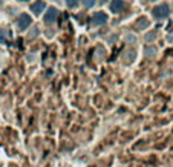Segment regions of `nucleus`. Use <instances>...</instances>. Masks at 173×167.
<instances>
[{"label":"nucleus","instance_id":"nucleus-1","mask_svg":"<svg viewBox=\"0 0 173 167\" xmlns=\"http://www.w3.org/2000/svg\"><path fill=\"white\" fill-rule=\"evenodd\" d=\"M155 14L156 16H159V17H166V16L169 14V6H167V5H162L161 8H156Z\"/></svg>","mask_w":173,"mask_h":167},{"label":"nucleus","instance_id":"nucleus-2","mask_svg":"<svg viewBox=\"0 0 173 167\" xmlns=\"http://www.w3.org/2000/svg\"><path fill=\"white\" fill-rule=\"evenodd\" d=\"M29 23H31V19H29L28 16H22V19H20V23H18V25H20V28H25V26H28Z\"/></svg>","mask_w":173,"mask_h":167},{"label":"nucleus","instance_id":"nucleus-3","mask_svg":"<svg viewBox=\"0 0 173 167\" xmlns=\"http://www.w3.org/2000/svg\"><path fill=\"white\" fill-rule=\"evenodd\" d=\"M41 8H43V3H41V2H38V3H35L34 6H32V11L38 14V12L41 11Z\"/></svg>","mask_w":173,"mask_h":167},{"label":"nucleus","instance_id":"nucleus-4","mask_svg":"<svg viewBox=\"0 0 173 167\" xmlns=\"http://www.w3.org/2000/svg\"><path fill=\"white\" fill-rule=\"evenodd\" d=\"M95 21H97V23H104V21H106V16H104V14H97V16H95Z\"/></svg>","mask_w":173,"mask_h":167},{"label":"nucleus","instance_id":"nucleus-5","mask_svg":"<svg viewBox=\"0 0 173 167\" xmlns=\"http://www.w3.org/2000/svg\"><path fill=\"white\" fill-rule=\"evenodd\" d=\"M51 16H55V9H51ZM46 20H48V21H49V20H54V17H49V14H48Z\"/></svg>","mask_w":173,"mask_h":167},{"label":"nucleus","instance_id":"nucleus-6","mask_svg":"<svg viewBox=\"0 0 173 167\" xmlns=\"http://www.w3.org/2000/svg\"><path fill=\"white\" fill-rule=\"evenodd\" d=\"M94 2H95V0H84V5H86V6H92Z\"/></svg>","mask_w":173,"mask_h":167},{"label":"nucleus","instance_id":"nucleus-7","mask_svg":"<svg viewBox=\"0 0 173 167\" xmlns=\"http://www.w3.org/2000/svg\"><path fill=\"white\" fill-rule=\"evenodd\" d=\"M68 5H69V6H75V5H77V0H68Z\"/></svg>","mask_w":173,"mask_h":167}]
</instances>
